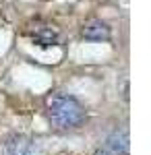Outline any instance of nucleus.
<instances>
[{
  "label": "nucleus",
  "mask_w": 151,
  "mask_h": 155,
  "mask_svg": "<svg viewBox=\"0 0 151 155\" xmlns=\"http://www.w3.org/2000/svg\"><path fill=\"white\" fill-rule=\"evenodd\" d=\"M48 116L54 126L62 130L77 128L85 120V107L79 104V99L66 93H54L48 99Z\"/></svg>",
  "instance_id": "f257e3e1"
},
{
  "label": "nucleus",
  "mask_w": 151,
  "mask_h": 155,
  "mask_svg": "<svg viewBox=\"0 0 151 155\" xmlns=\"http://www.w3.org/2000/svg\"><path fill=\"white\" fill-rule=\"evenodd\" d=\"M29 35H31V39H33V44L44 46V48L58 46L60 44V31L54 27V25H35L33 29L29 31Z\"/></svg>",
  "instance_id": "7ed1b4c3"
},
{
  "label": "nucleus",
  "mask_w": 151,
  "mask_h": 155,
  "mask_svg": "<svg viewBox=\"0 0 151 155\" xmlns=\"http://www.w3.org/2000/svg\"><path fill=\"white\" fill-rule=\"evenodd\" d=\"M93 155H114V153H112L108 147H99V149H97V151H95Z\"/></svg>",
  "instance_id": "423d86ee"
},
{
  "label": "nucleus",
  "mask_w": 151,
  "mask_h": 155,
  "mask_svg": "<svg viewBox=\"0 0 151 155\" xmlns=\"http://www.w3.org/2000/svg\"><path fill=\"white\" fill-rule=\"evenodd\" d=\"M106 147L114 155H128L130 151V139L124 128H116L108 139H106Z\"/></svg>",
  "instance_id": "39448f33"
},
{
  "label": "nucleus",
  "mask_w": 151,
  "mask_h": 155,
  "mask_svg": "<svg viewBox=\"0 0 151 155\" xmlns=\"http://www.w3.org/2000/svg\"><path fill=\"white\" fill-rule=\"evenodd\" d=\"M2 155H42V149L35 139L25 134H15L4 143Z\"/></svg>",
  "instance_id": "f03ea898"
},
{
  "label": "nucleus",
  "mask_w": 151,
  "mask_h": 155,
  "mask_svg": "<svg viewBox=\"0 0 151 155\" xmlns=\"http://www.w3.org/2000/svg\"><path fill=\"white\" fill-rule=\"evenodd\" d=\"M81 33H83V37L89 39V41H106V39H110V35H112L110 27H108L104 21H99V19L87 21V23L83 25Z\"/></svg>",
  "instance_id": "20e7f679"
}]
</instances>
